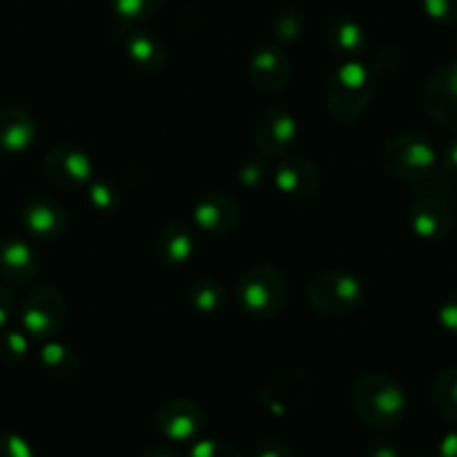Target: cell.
<instances>
[{
    "instance_id": "7",
    "label": "cell",
    "mask_w": 457,
    "mask_h": 457,
    "mask_svg": "<svg viewBox=\"0 0 457 457\" xmlns=\"http://www.w3.org/2000/svg\"><path fill=\"white\" fill-rule=\"evenodd\" d=\"M155 426L162 437L169 439V442H197V437L206 428V415L200 403L191 402V399L175 397L157 408Z\"/></svg>"
},
{
    "instance_id": "20",
    "label": "cell",
    "mask_w": 457,
    "mask_h": 457,
    "mask_svg": "<svg viewBox=\"0 0 457 457\" xmlns=\"http://www.w3.org/2000/svg\"><path fill=\"white\" fill-rule=\"evenodd\" d=\"M328 43L337 54L348 56L353 61L354 56L361 54L368 46L366 29L353 19H338L328 28Z\"/></svg>"
},
{
    "instance_id": "30",
    "label": "cell",
    "mask_w": 457,
    "mask_h": 457,
    "mask_svg": "<svg viewBox=\"0 0 457 457\" xmlns=\"http://www.w3.org/2000/svg\"><path fill=\"white\" fill-rule=\"evenodd\" d=\"M421 10L439 25H457V0H420Z\"/></svg>"
},
{
    "instance_id": "19",
    "label": "cell",
    "mask_w": 457,
    "mask_h": 457,
    "mask_svg": "<svg viewBox=\"0 0 457 457\" xmlns=\"http://www.w3.org/2000/svg\"><path fill=\"white\" fill-rule=\"evenodd\" d=\"M121 47H124V54L129 56L130 63L139 70H146V72H157V70L164 68L166 59H169L164 43L153 34L144 32V29H129L121 37Z\"/></svg>"
},
{
    "instance_id": "23",
    "label": "cell",
    "mask_w": 457,
    "mask_h": 457,
    "mask_svg": "<svg viewBox=\"0 0 457 457\" xmlns=\"http://www.w3.org/2000/svg\"><path fill=\"white\" fill-rule=\"evenodd\" d=\"M38 361L46 368L50 375L56 377H70L77 372L79 368V354L74 353V348L65 345L61 341H46V345L38 353Z\"/></svg>"
},
{
    "instance_id": "27",
    "label": "cell",
    "mask_w": 457,
    "mask_h": 457,
    "mask_svg": "<svg viewBox=\"0 0 457 457\" xmlns=\"http://www.w3.org/2000/svg\"><path fill=\"white\" fill-rule=\"evenodd\" d=\"M271 32H274V38L278 46L294 43L303 37V32H305V19H303L301 12L285 10L276 16L274 25H271Z\"/></svg>"
},
{
    "instance_id": "29",
    "label": "cell",
    "mask_w": 457,
    "mask_h": 457,
    "mask_svg": "<svg viewBox=\"0 0 457 457\" xmlns=\"http://www.w3.org/2000/svg\"><path fill=\"white\" fill-rule=\"evenodd\" d=\"M187 457H243L240 448L224 439H197Z\"/></svg>"
},
{
    "instance_id": "6",
    "label": "cell",
    "mask_w": 457,
    "mask_h": 457,
    "mask_svg": "<svg viewBox=\"0 0 457 457\" xmlns=\"http://www.w3.org/2000/svg\"><path fill=\"white\" fill-rule=\"evenodd\" d=\"M65 319H68V303L63 294L52 285L32 289L21 310L23 332L38 341H50L52 337H56L65 325Z\"/></svg>"
},
{
    "instance_id": "25",
    "label": "cell",
    "mask_w": 457,
    "mask_h": 457,
    "mask_svg": "<svg viewBox=\"0 0 457 457\" xmlns=\"http://www.w3.org/2000/svg\"><path fill=\"white\" fill-rule=\"evenodd\" d=\"M87 200H90L92 209L99 213H114L121 209V202H124L120 188H114L105 179H92L87 184Z\"/></svg>"
},
{
    "instance_id": "34",
    "label": "cell",
    "mask_w": 457,
    "mask_h": 457,
    "mask_svg": "<svg viewBox=\"0 0 457 457\" xmlns=\"http://www.w3.org/2000/svg\"><path fill=\"white\" fill-rule=\"evenodd\" d=\"M442 166H444V175L457 182V137L451 139L444 148L442 155Z\"/></svg>"
},
{
    "instance_id": "24",
    "label": "cell",
    "mask_w": 457,
    "mask_h": 457,
    "mask_svg": "<svg viewBox=\"0 0 457 457\" xmlns=\"http://www.w3.org/2000/svg\"><path fill=\"white\" fill-rule=\"evenodd\" d=\"M164 0H112L114 16L126 25H139L162 10Z\"/></svg>"
},
{
    "instance_id": "40",
    "label": "cell",
    "mask_w": 457,
    "mask_h": 457,
    "mask_svg": "<svg viewBox=\"0 0 457 457\" xmlns=\"http://www.w3.org/2000/svg\"><path fill=\"white\" fill-rule=\"evenodd\" d=\"M417 457H424V455H417Z\"/></svg>"
},
{
    "instance_id": "12",
    "label": "cell",
    "mask_w": 457,
    "mask_h": 457,
    "mask_svg": "<svg viewBox=\"0 0 457 457\" xmlns=\"http://www.w3.org/2000/svg\"><path fill=\"white\" fill-rule=\"evenodd\" d=\"M271 179L274 187L278 188L283 195L289 197H310L319 191L320 187V170L307 157L285 155L271 170Z\"/></svg>"
},
{
    "instance_id": "15",
    "label": "cell",
    "mask_w": 457,
    "mask_h": 457,
    "mask_svg": "<svg viewBox=\"0 0 457 457\" xmlns=\"http://www.w3.org/2000/svg\"><path fill=\"white\" fill-rule=\"evenodd\" d=\"M21 222L29 234L41 240H54L68 228V213L63 206L47 197H37L28 202L21 211Z\"/></svg>"
},
{
    "instance_id": "14",
    "label": "cell",
    "mask_w": 457,
    "mask_h": 457,
    "mask_svg": "<svg viewBox=\"0 0 457 457\" xmlns=\"http://www.w3.org/2000/svg\"><path fill=\"white\" fill-rule=\"evenodd\" d=\"M408 222L415 231L417 238L426 240V243H439V240L448 238L453 231V213L448 204L437 197L420 195L412 204L411 213H408Z\"/></svg>"
},
{
    "instance_id": "38",
    "label": "cell",
    "mask_w": 457,
    "mask_h": 457,
    "mask_svg": "<svg viewBox=\"0 0 457 457\" xmlns=\"http://www.w3.org/2000/svg\"><path fill=\"white\" fill-rule=\"evenodd\" d=\"M139 457H179V453L173 446H164V444H155V446L144 448Z\"/></svg>"
},
{
    "instance_id": "35",
    "label": "cell",
    "mask_w": 457,
    "mask_h": 457,
    "mask_svg": "<svg viewBox=\"0 0 457 457\" xmlns=\"http://www.w3.org/2000/svg\"><path fill=\"white\" fill-rule=\"evenodd\" d=\"M14 296L5 285H0V329H5L10 323L12 314H14Z\"/></svg>"
},
{
    "instance_id": "26",
    "label": "cell",
    "mask_w": 457,
    "mask_h": 457,
    "mask_svg": "<svg viewBox=\"0 0 457 457\" xmlns=\"http://www.w3.org/2000/svg\"><path fill=\"white\" fill-rule=\"evenodd\" d=\"M29 337L21 329H0V361L21 363L29 354Z\"/></svg>"
},
{
    "instance_id": "31",
    "label": "cell",
    "mask_w": 457,
    "mask_h": 457,
    "mask_svg": "<svg viewBox=\"0 0 457 457\" xmlns=\"http://www.w3.org/2000/svg\"><path fill=\"white\" fill-rule=\"evenodd\" d=\"M0 457H34V451L21 435L0 433Z\"/></svg>"
},
{
    "instance_id": "16",
    "label": "cell",
    "mask_w": 457,
    "mask_h": 457,
    "mask_svg": "<svg viewBox=\"0 0 457 457\" xmlns=\"http://www.w3.org/2000/svg\"><path fill=\"white\" fill-rule=\"evenodd\" d=\"M37 139V121L21 105H5L0 110V151L19 155L32 148Z\"/></svg>"
},
{
    "instance_id": "13",
    "label": "cell",
    "mask_w": 457,
    "mask_h": 457,
    "mask_svg": "<svg viewBox=\"0 0 457 457\" xmlns=\"http://www.w3.org/2000/svg\"><path fill=\"white\" fill-rule=\"evenodd\" d=\"M289 74H292L289 59L280 46L258 47L249 63V79L256 90L265 92V95L283 92L289 83Z\"/></svg>"
},
{
    "instance_id": "28",
    "label": "cell",
    "mask_w": 457,
    "mask_h": 457,
    "mask_svg": "<svg viewBox=\"0 0 457 457\" xmlns=\"http://www.w3.org/2000/svg\"><path fill=\"white\" fill-rule=\"evenodd\" d=\"M270 157L265 155H253V157H247V160L243 162V166H240L238 170V182L243 188H252V191H256V188H262L267 184V179L271 178V170H270Z\"/></svg>"
},
{
    "instance_id": "8",
    "label": "cell",
    "mask_w": 457,
    "mask_h": 457,
    "mask_svg": "<svg viewBox=\"0 0 457 457\" xmlns=\"http://www.w3.org/2000/svg\"><path fill=\"white\" fill-rule=\"evenodd\" d=\"M253 142H256L258 153L265 157H285L296 144L298 121L294 120V114L287 110L271 105L265 108L253 121Z\"/></svg>"
},
{
    "instance_id": "39",
    "label": "cell",
    "mask_w": 457,
    "mask_h": 457,
    "mask_svg": "<svg viewBox=\"0 0 457 457\" xmlns=\"http://www.w3.org/2000/svg\"><path fill=\"white\" fill-rule=\"evenodd\" d=\"M455 47H457V34H455Z\"/></svg>"
},
{
    "instance_id": "3",
    "label": "cell",
    "mask_w": 457,
    "mask_h": 457,
    "mask_svg": "<svg viewBox=\"0 0 457 457\" xmlns=\"http://www.w3.org/2000/svg\"><path fill=\"white\" fill-rule=\"evenodd\" d=\"M289 298V280L278 267L258 265L236 285V303L252 319H271Z\"/></svg>"
},
{
    "instance_id": "1",
    "label": "cell",
    "mask_w": 457,
    "mask_h": 457,
    "mask_svg": "<svg viewBox=\"0 0 457 457\" xmlns=\"http://www.w3.org/2000/svg\"><path fill=\"white\" fill-rule=\"evenodd\" d=\"M353 408L375 430L397 428L408 412V397L397 379L386 372H366L353 386Z\"/></svg>"
},
{
    "instance_id": "37",
    "label": "cell",
    "mask_w": 457,
    "mask_h": 457,
    "mask_svg": "<svg viewBox=\"0 0 457 457\" xmlns=\"http://www.w3.org/2000/svg\"><path fill=\"white\" fill-rule=\"evenodd\" d=\"M437 457H457V428L444 435L437 446Z\"/></svg>"
},
{
    "instance_id": "5",
    "label": "cell",
    "mask_w": 457,
    "mask_h": 457,
    "mask_svg": "<svg viewBox=\"0 0 457 457\" xmlns=\"http://www.w3.org/2000/svg\"><path fill=\"white\" fill-rule=\"evenodd\" d=\"M363 296H366L363 283L348 271H325L316 276L307 287L312 307L328 316L350 314L361 305Z\"/></svg>"
},
{
    "instance_id": "36",
    "label": "cell",
    "mask_w": 457,
    "mask_h": 457,
    "mask_svg": "<svg viewBox=\"0 0 457 457\" xmlns=\"http://www.w3.org/2000/svg\"><path fill=\"white\" fill-rule=\"evenodd\" d=\"M363 457H402L399 455L397 446L393 442H386V439H377L370 446L366 448Z\"/></svg>"
},
{
    "instance_id": "4",
    "label": "cell",
    "mask_w": 457,
    "mask_h": 457,
    "mask_svg": "<svg viewBox=\"0 0 457 457\" xmlns=\"http://www.w3.org/2000/svg\"><path fill=\"white\" fill-rule=\"evenodd\" d=\"M437 157L433 142L421 133L395 135L381 146V166L386 173L412 182H421L435 175Z\"/></svg>"
},
{
    "instance_id": "2",
    "label": "cell",
    "mask_w": 457,
    "mask_h": 457,
    "mask_svg": "<svg viewBox=\"0 0 457 457\" xmlns=\"http://www.w3.org/2000/svg\"><path fill=\"white\" fill-rule=\"evenodd\" d=\"M375 92V74L359 61H345L332 72L325 86V101L334 120L350 124L361 117Z\"/></svg>"
},
{
    "instance_id": "11",
    "label": "cell",
    "mask_w": 457,
    "mask_h": 457,
    "mask_svg": "<svg viewBox=\"0 0 457 457\" xmlns=\"http://www.w3.org/2000/svg\"><path fill=\"white\" fill-rule=\"evenodd\" d=\"M243 211L236 197L209 193L193 206V224L209 236H228L238 228Z\"/></svg>"
},
{
    "instance_id": "22",
    "label": "cell",
    "mask_w": 457,
    "mask_h": 457,
    "mask_svg": "<svg viewBox=\"0 0 457 457\" xmlns=\"http://www.w3.org/2000/svg\"><path fill=\"white\" fill-rule=\"evenodd\" d=\"M430 402H433L437 415L457 424V368H448L435 377L433 388H430Z\"/></svg>"
},
{
    "instance_id": "21",
    "label": "cell",
    "mask_w": 457,
    "mask_h": 457,
    "mask_svg": "<svg viewBox=\"0 0 457 457\" xmlns=\"http://www.w3.org/2000/svg\"><path fill=\"white\" fill-rule=\"evenodd\" d=\"M188 305L202 316H213L227 303V289L215 278H200L188 287L187 292Z\"/></svg>"
},
{
    "instance_id": "17",
    "label": "cell",
    "mask_w": 457,
    "mask_h": 457,
    "mask_svg": "<svg viewBox=\"0 0 457 457\" xmlns=\"http://www.w3.org/2000/svg\"><path fill=\"white\" fill-rule=\"evenodd\" d=\"M195 252L193 231L182 222H169L160 228L155 240V256L164 267H184Z\"/></svg>"
},
{
    "instance_id": "18",
    "label": "cell",
    "mask_w": 457,
    "mask_h": 457,
    "mask_svg": "<svg viewBox=\"0 0 457 457\" xmlns=\"http://www.w3.org/2000/svg\"><path fill=\"white\" fill-rule=\"evenodd\" d=\"M38 274V256L28 243L10 238L0 243V276L14 285H25Z\"/></svg>"
},
{
    "instance_id": "9",
    "label": "cell",
    "mask_w": 457,
    "mask_h": 457,
    "mask_svg": "<svg viewBox=\"0 0 457 457\" xmlns=\"http://www.w3.org/2000/svg\"><path fill=\"white\" fill-rule=\"evenodd\" d=\"M43 169H46L50 182H54L59 188H65V191L86 188L95 175L90 155L74 144H59V146L52 148L46 155Z\"/></svg>"
},
{
    "instance_id": "32",
    "label": "cell",
    "mask_w": 457,
    "mask_h": 457,
    "mask_svg": "<svg viewBox=\"0 0 457 457\" xmlns=\"http://www.w3.org/2000/svg\"><path fill=\"white\" fill-rule=\"evenodd\" d=\"M437 320L448 334L457 337V289L448 294V296L439 303Z\"/></svg>"
},
{
    "instance_id": "10",
    "label": "cell",
    "mask_w": 457,
    "mask_h": 457,
    "mask_svg": "<svg viewBox=\"0 0 457 457\" xmlns=\"http://www.w3.org/2000/svg\"><path fill=\"white\" fill-rule=\"evenodd\" d=\"M424 108L435 124L457 130V61L444 63L428 79Z\"/></svg>"
},
{
    "instance_id": "33",
    "label": "cell",
    "mask_w": 457,
    "mask_h": 457,
    "mask_svg": "<svg viewBox=\"0 0 457 457\" xmlns=\"http://www.w3.org/2000/svg\"><path fill=\"white\" fill-rule=\"evenodd\" d=\"M253 457H294L292 448L280 439H267L256 448Z\"/></svg>"
}]
</instances>
